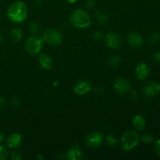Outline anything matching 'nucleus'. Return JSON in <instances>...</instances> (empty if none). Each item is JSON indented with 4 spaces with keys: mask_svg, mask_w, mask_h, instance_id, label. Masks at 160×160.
<instances>
[{
    "mask_svg": "<svg viewBox=\"0 0 160 160\" xmlns=\"http://www.w3.org/2000/svg\"><path fill=\"white\" fill-rule=\"evenodd\" d=\"M28 15V6L21 1L15 2L11 4L7 9V17L12 23H21L26 20Z\"/></svg>",
    "mask_w": 160,
    "mask_h": 160,
    "instance_id": "f257e3e1",
    "label": "nucleus"
},
{
    "mask_svg": "<svg viewBox=\"0 0 160 160\" xmlns=\"http://www.w3.org/2000/svg\"><path fill=\"white\" fill-rule=\"evenodd\" d=\"M70 22L74 28H86L92 23V18L90 15L82 9H75L72 12L70 17Z\"/></svg>",
    "mask_w": 160,
    "mask_h": 160,
    "instance_id": "f03ea898",
    "label": "nucleus"
},
{
    "mask_svg": "<svg viewBox=\"0 0 160 160\" xmlns=\"http://www.w3.org/2000/svg\"><path fill=\"white\" fill-rule=\"evenodd\" d=\"M139 142L138 134L136 131H128L123 134L121 138L122 148L125 151H131L134 149Z\"/></svg>",
    "mask_w": 160,
    "mask_h": 160,
    "instance_id": "7ed1b4c3",
    "label": "nucleus"
},
{
    "mask_svg": "<svg viewBox=\"0 0 160 160\" xmlns=\"http://www.w3.org/2000/svg\"><path fill=\"white\" fill-rule=\"evenodd\" d=\"M42 40L48 45L56 46L62 42V36L59 31L52 28L45 30L42 34Z\"/></svg>",
    "mask_w": 160,
    "mask_h": 160,
    "instance_id": "20e7f679",
    "label": "nucleus"
},
{
    "mask_svg": "<svg viewBox=\"0 0 160 160\" xmlns=\"http://www.w3.org/2000/svg\"><path fill=\"white\" fill-rule=\"evenodd\" d=\"M42 38H40L37 35L31 36L25 42V49L31 55L38 54L42 50Z\"/></svg>",
    "mask_w": 160,
    "mask_h": 160,
    "instance_id": "39448f33",
    "label": "nucleus"
},
{
    "mask_svg": "<svg viewBox=\"0 0 160 160\" xmlns=\"http://www.w3.org/2000/svg\"><path fill=\"white\" fill-rule=\"evenodd\" d=\"M105 42L109 48L112 49H118L121 45V38L115 32H109L104 37Z\"/></svg>",
    "mask_w": 160,
    "mask_h": 160,
    "instance_id": "423d86ee",
    "label": "nucleus"
},
{
    "mask_svg": "<svg viewBox=\"0 0 160 160\" xmlns=\"http://www.w3.org/2000/svg\"><path fill=\"white\" fill-rule=\"evenodd\" d=\"M113 87L116 92L120 95H126L131 89L129 82L123 78H117L114 81Z\"/></svg>",
    "mask_w": 160,
    "mask_h": 160,
    "instance_id": "0eeeda50",
    "label": "nucleus"
},
{
    "mask_svg": "<svg viewBox=\"0 0 160 160\" xmlns=\"http://www.w3.org/2000/svg\"><path fill=\"white\" fill-rule=\"evenodd\" d=\"M103 141V136L99 132H92L86 137V144L90 148H95L101 145Z\"/></svg>",
    "mask_w": 160,
    "mask_h": 160,
    "instance_id": "6e6552de",
    "label": "nucleus"
},
{
    "mask_svg": "<svg viewBox=\"0 0 160 160\" xmlns=\"http://www.w3.org/2000/svg\"><path fill=\"white\" fill-rule=\"evenodd\" d=\"M92 88V84L87 80H80L73 88V92L79 95H84L88 93Z\"/></svg>",
    "mask_w": 160,
    "mask_h": 160,
    "instance_id": "1a4fd4ad",
    "label": "nucleus"
},
{
    "mask_svg": "<svg viewBox=\"0 0 160 160\" xmlns=\"http://www.w3.org/2000/svg\"><path fill=\"white\" fill-rule=\"evenodd\" d=\"M160 92V84L156 81H151L143 89V93L147 97H155Z\"/></svg>",
    "mask_w": 160,
    "mask_h": 160,
    "instance_id": "9d476101",
    "label": "nucleus"
},
{
    "mask_svg": "<svg viewBox=\"0 0 160 160\" xmlns=\"http://www.w3.org/2000/svg\"><path fill=\"white\" fill-rule=\"evenodd\" d=\"M128 42L131 47L134 48H138L143 45L144 39L142 36L138 33L132 32L128 34Z\"/></svg>",
    "mask_w": 160,
    "mask_h": 160,
    "instance_id": "9b49d317",
    "label": "nucleus"
},
{
    "mask_svg": "<svg viewBox=\"0 0 160 160\" xmlns=\"http://www.w3.org/2000/svg\"><path fill=\"white\" fill-rule=\"evenodd\" d=\"M7 145L10 148H17L20 145L22 142V136L21 134L18 133H12L8 136L6 139Z\"/></svg>",
    "mask_w": 160,
    "mask_h": 160,
    "instance_id": "f8f14e48",
    "label": "nucleus"
},
{
    "mask_svg": "<svg viewBox=\"0 0 160 160\" xmlns=\"http://www.w3.org/2000/svg\"><path fill=\"white\" fill-rule=\"evenodd\" d=\"M150 73V69L144 62H141L136 67V76L141 81H144L146 79Z\"/></svg>",
    "mask_w": 160,
    "mask_h": 160,
    "instance_id": "ddd939ff",
    "label": "nucleus"
},
{
    "mask_svg": "<svg viewBox=\"0 0 160 160\" xmlns=\"http://www.w3.org/2000/svg\"><path fill=\"white\" fill-rule=\"evenodd\" d=\"M83 154L79 150V145L78 144H74L72 146V148L69 150L67 154V158L70 160H77L81 159L82 158Z\"/></svg>",
    "mask_w": 160,
    "mask_h": 160,
    "instance_id": "4468645a",
    "label": "nucleus"
},
{
    "mask_svg": "<svg viewBox=\"0 0 160 160\" xmlns=\"http://www.w3.org/2000/svg\"><path fill=\"white\" fill-rule=\"evenodd\" d=\"M38 62L41 67L45 70H49L52 67V59L46 54H41L38 58Z\"/></svg>",
    "mask_w": 160,
    "mask_h": 160,
    "instance_id": "2eb2a0df",
    "label": "nucleus"
},
{
    "mask_svg": "<svg viewBox=\"0 0 160 160\" xmlns=\"http://www.w3.org/2000/svg\"><path fill=\"white\" fill-rule=\"evenodd\" d=\"M132 124L134 129L137 131H143L145 127V119L142 115H135L132 120Z\"/></svg>",
    "mask_w": 160,
    "mask_h": 160,
    "instance_id": "dca6fc26",
    "label": "nucleus"
},
{
    "mask_svg": "<svg viewBox=\"0 0 160 160\" xmlns=\"http://www.w3.org/2000/svg\"><path fill=\"white\" fill-rule=\"evenodd\" d=\"M22 37H23V33L20 28H12L10 31V38L12 39V42H19L21 40Z\"/></svg>",
    "mask_w": 160,
    "mask_h": 160,
    "instance_id": "f3484780",
    "label": "nucleus"
},
{
    "mask_svg": "<svg viewBox=\"0 0 160 160\" xmlns=\"http://www.w3.org/2000/svg\"><path fill=\"white\" fill-rule=\"evenodd\" d=\"M95 16H96L97 21L101 24H106L109 20V17H108L107 14L104 12H102V11H97L95 12Z\"/></svg>",
    "mask_w": 160,
    "mask_h": 160,
    "instance_id": "a211bd4d",
    "label": "nucleus"
},
{
    "mask_svg": "<svg viewBox=\"0 0 160 160\" xmlns=\"http://www.w3.org/2000/svg\"><path fill=\"white\" fill-rule=\"evenodd\" d=\"M160 40V34L157 32H152L149 34L147 37V41L149 44L152 45H155V44L158 43V42Z\"/></svg>",
    "mask_w": 160,
    "mask_h": 160,
    "instance_id": "6ab92c4d",
    "label": "nucleus"
},
{
    "mask_svg": "<svg viewBox=\"0 0 160 160\" xmlns=\"http://www.w3.org/2000/svg\"><path fill=\"white\" fill-rule=\"evenodd\" d=\"M28 29H29V31L34 34H38L41 31L40 25H39L37 22H31V23L28 25Z\"/></svg>",
    "mask_w": 160,
    "mask_h": 160,
    "instance_id": "aec40b11",
    "label": "nucleus"
},
{
    "mask_svg": "<svg viewBox=\"0 0 160 160\" xmlns=\"http://www.w3.org/2000/svg\"><path fill=\"white\" fill-rule=\"evenodd\" d=\"M108 64L109 66H112V67H116L120 64V58L118 56H112L108 59L107 61Z\"/></svg>",
    "mask_w": 160,
    "mask_h": 160,
    "instance_id": "412c9836",
    "label": "nucleus"
},
{
    "mask_svg": "<svg viewBox=\"0 0 160 160\" xmlns=\"http://www.w3.org/2000/svg\"><path fill=\"white\" fill-rule=\"evenodd\" d=\"M141 141H142L143 143L147 144V145H149V144H152L153 142H154L155 138L152 134H145L141 136L140 138Z\"/></svg>",
    "mask_w": 160,
    "mask_h": 160,
    "instance_id": "4be33fe9",
    "label": "nucleus"
},
{
    "mask_svg": "<svg viewBox=\"0 0 160 160\" xmlns=\"http://www.w3.org/2000/svg\"><path fill=\"white\" fill-rule=\"evenodd\" d=\"M9 150L5 145H0V160H5L9 156Z\"/></svg>",
    "mask_w": 160,
    "mask_h": 160,
    "instance_id": "5701e85b",
    "label": "nucleus"
},
{
    "mask_svg": "<svg viewBox=\"0 0 160 160\" xmlns=\"http://www.w3.org/2000/svg\"><path fill=\"white\" fill-rule=\"evenodd\" d=\"M106 142H107V144L109 146H115L117 144V140L113 135L109 134V135H107V137H106Z\"/></svg>",
    "mask_w": 160,
    "mask_h": 160,
    "instance_id": "b1692460",
    "label": "nucleus"
},
{
    "mask_svg": "<svg viewBox=\"0 0 160 160\" xmlns=\"http://www.w3.org/2000/svg\"><path fill=\"white\" fill-rule=\"evenodd\" d=\"M105 35L101 32V31H96V32L94 34V38L97 42H100V41L103 40L104 39Z\"/></svg>",
    "mask_w": 160,
    "mask_h": 160,
    "instance_id": "393cba45",
    "label": "nucleus"
},
{
    "mask_svg": "<svg viewBox=\"0 0 160 160\" xmlns=\"http://www.w3.org/2000/svg\"><path fill=\"white\" fill-rule=\"evenodd\" d=\"M11 159L12 160H20L22 159L21 153L18 151H14L11 154Z\"/></svg>",
    "mask_w": 160,
    "mask_h": 160,
    "instance_id": "a878e982",
    "label": "nucleus"
},
{
    "mask_svg": "<svg viewBox=\"0 0 160 160\" xmlns=\"http://www.w3.org/2000/svg\"><path fill=\"white\" fill-rule=\"evenodd\" d=\"M95 0H88L85 2V8L88 9H92L95 7Z\"/></svg>",
    "mask_w": 160,
    "mask_h": 160,
    "instance_id": "bb28decb",
    "label": "nucleus"
},
{
    "mask_svg": "<svg viewBox=\"0 0 160 160\" xmlns=\"http://www.w3.org/2000/svg\"><path fill=\"white\" fill-rule=\"evenodd\" d=\"M152 59L156 63L160 64V52H153Z\"/></svg>",
    "mask_w": 160,
    "mask_h": 160,
    "instance_id": "cd10ccee",
    "label": "nucleus"
},
{
    "mask_svg": "<svg viewBox=\"0 0 160 160\" xmlns=\"http://www.w3.org/2000/svg\"><path fill=\"white\" fill-rule=\"evenodd\" d=\"M154 149H155V152H156V154H157L158 156H160V139L156 141V142H155Z\"/></svg>",
    "mask_w": 160,
    "mask_h": 160,
    "instance_id": "c85d7f7f",
    "label": "nucleus"
},
{
    "mask_svg": "<svg viewBox=\"0 0 160 160\" xmlns=\"http://www.w3.org/2000/svg\"><path fill=\"white\" fill-rule=\"evenodd\" d=\"M10 102L12 106H16V107L19 106L20 104V99H19V98H17V97H12L10 100Z\"/></svg>",
    "mask_w": 160,
    "mask_h": 160,
    "instance_id": "c756f323",
    "label": "nucleus"
},
{
    "mask_svg": "<svg viewBox=\"0 0 160 160\" xmlns=\"http://www.w3.org/2000/svg\"><path fill=\"white\" fill-rule=\"evenodd\" d=\"M5 104H6V99L3 97L0 96V107L5 106Z\"/></svg>",
    "mask_w": 160,
    "mask_h": 160,
    "instance_id": "7c9ffc66",
    "label": "nucleus"
},
{
    "mask_svg": "<svg viewBox=\"0 0 160 160\" xmlns=\"http://www.w3.org/2000/svg\"><path fill=\"white\" fill-rule=\"evenodd\" d=\"M4 140H5L4 134H3L2 133L1 131H0V144L2 143V142H4Z\"/></svg>",
    "mask_w": 160,
    "mask_h": 160,
    "instance_id": "2f4dec72",
    "label": "nucleus"
},
{
    "mask_svg": "<svg viewBox=\"0 0 160 160\" xmlns=\"http://www.w3.org/2000/svg\"><path fill=\"white\" fill-rule=\"evenodd\" d=\"M3 39H4V37H3V34L2 33H0V44L3 42Z\"/></svg>",
    "mask_w": 160,
    "mask_h": 160,
    "instance_id": "473e14b6",
    "label": "nucleus"
},
{
    "mask_svg": "<svg viewBox=\"0 0 160 160\" xmlns=\"http://www.w3.org/2000/svg\"><path fill=\"white\" fill-rule=\"evenodd\" d=\"M67 1L70 3H74V2H76L78 0H67Z\"/></svg>",
    "mask_w": 160,
    "mask_h": 160,
    "instance_id": "72a5a7b5",
    "label": "nucleus"
},
{
    "mask_svg": "<svg viewBox=\"0 0 160 160\" xmlns=\"http://www.w3.org/2000/svg\"><path fill=\"white\" fill-rule=\"evenodd\" d=\"M34 1H35V2L38 3V4H40L42 2V0H34Z\"/></svg>",
    "mask_w": 160,
    "mask_h": 160,
    "instance_id": "f704fd0d",
    "label": "nucleus"
}]
</instances>
